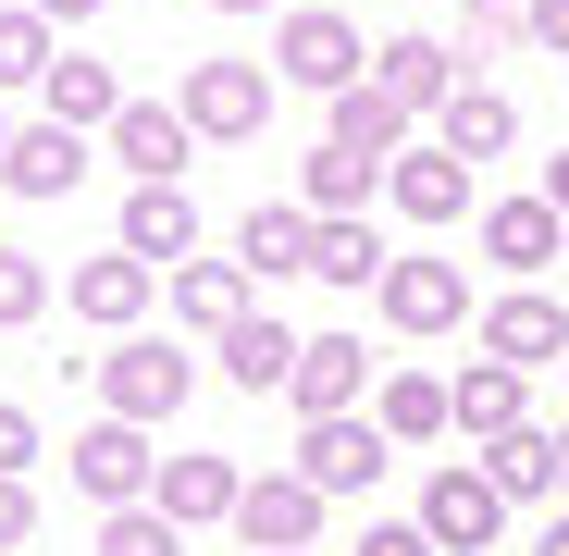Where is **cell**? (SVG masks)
<instances>
[{"mask_svg":"<svg viewBox=\"0 0 569 556\" xmlns=\"http://www.w3.org/2000/svg\"><path fill=\"white\" fill-rule=\"evenodd\" d=\"M186 396H199V358H186L173 334H112V358H100V408L112 421H149L161 433Z\"/></svg>","mask_w":569,"mask_h":556,"instance_id":"cell-1","label":"cell"},{"mask_svg":"<svg viewBox=\"0 0 569 556\" xmlns=\"http://www.w3.org/2000/svg\"><path fill=\"white\" fill-rule=\"evenodd\" d=\"M272 74H284V87H322V100H335V87H359V74H371V38L347 26V0H298V13H272Z\"/></svg>","mask_w":569,"mask_h":556,"instance_id":"cell-2","label":"cell"},{"mask_svg":"<svg viewBox=\"0 0 569 556\" xmlns=\"http://www.w3.org/2000/svg\"><path fill=\"white\" fill-rule=\"evenodd\" d=\"M508 519H520V507H508V483L483 471V457H433V483H421V532H433L446 556H483Z\"/></svg>","mask_w":569,"mask_h":556,"instance_id":"cell-3","label":"cell"},{"mask_svg":"<svg viewBox=\"0 0 569 556\" xmlns=\"http://www.w3.org/2000/svg\"><path fill=\"white\" fill-rule=\"evenodd\" d=\"M371 297H385V322L397 334H458V322H483V297H470V272L458 260H433V247H409V260H385V285H371Z\"/></svg>","mask_w":569,"mask_h":556,"instance_id":"cell-4","label":"cell"},{"mask_svg":"<svg viewBox=\"0 0 569 556\" xmlns=\"http://www.w3.org/2000/svg\"><path fill=\"white\" fill-rule=\"evenodd\" d=\"M385 199H397L421 235H446V223H483V199H470V161H458L446 137H409V149L385 161Z\"/></svg>","mask_w":569,"mask_h":556,"instance_id":"cell-5","label":"cell"},{"mask_svg":"<svg viewBox=\"0 0 569 556\" xmlns=\"http://www.w3.org/2000/svg\"><path fill=\"white\" fill-rule=\"evenodd\" d=\"M100 137H112L124 185H186V161H199V124H186V100H124Z\"/></svg>","mask_w":569,"mask_h":556,"instance_id":"cell-6","label":"cell"},{"mask_svg":"<svg viewBox=\"0 0 569 556\" xmlns=\"http://www.w3.org/2000/svg\"><path fill=\"white\" fill-rule=\"evenodd\" d=\"M62 457H74V483L100 495V507H149V483H161V457H149V421H112V408L87 421Z\"/></svg>","mask_w":569,"mask_h":556,"instance_id":"cell-7","label":"cell"},{"mask_svg":"<svg viewBox=\"0 0 569 556\" xmlns=\"http://www.w3.org/2000/svg\"><path fill=\"white\" fill-rule=\"evenodd\" d=\"M322 483L310 471H248V495H236V532L260 544V556H298V544H322Z\"/></svg>","mask_w":569,"mask_h":556,"instance_id":"cell-8","label":"cell"},{"mask_svg":"<svg viewBox=\"0 0 569 556\" xmlns=\"http://www.w3.org/2000/svg\"><path fill=\"white\" fill-rule=\"evenodd\" d=\"M470 235H483V260H508L520 285H545V260H569V211L545 199V185H532V199H483Z\"/></svg>","mask_w":569,"mask_h":556,"instance_id":"cell-9","label":"cell"},{"mask_svg":"<svg viewBox=\"0 0 569 556\" xmlns=\"http://www.w3.org/2000/svg\"><path fill=\"white\" fill-rule=\"evenodd\" d=\"M385 457H397V433H385V421H359V408L298 433V471H310L322 495H371V483H385Z\"/></svg>","mask_w":569,"mask_h":556,"instance_id":"cell-10","label":"cell"},{"mask_svg":"<svg viewBox=\"0 0 569 556\" xmlns=\"http://www.w3.org/2000/svg\"><path fill=\"white\" fill-rule=\"evenodd\" d=\"M483 358H508V371H545V358H569V310L545 297V285H508V297H483Z\"/></svg>","mask_w":569,"mask_h":556,"instance_id":"cell-11","label":"cell"},{"mask_svg":"<svg viewBox=\"0 0 569 556\" xmlns=\"http://www.w3.org/2000/svg\"><path fill=\"white\" fill-rule=\"evenodd\" d=\"M272 62H199V74H186V124H199V137H260L272 124Z\"/></svg>","mask_w":569,"mask_h":556,"instance_id":"cell-12","label":"cell"},{"mask_svg":"<svg viewBox=\"0 0 569 556\" xmlns=\"http://www.w3.org/2000/svg\"><path fill=\"white\" fill-rule=\"evenodd\" d=\"M371 396V346L359 334H310L298 346V384H284V408H298V421H347Z\"/></svg>","mask_w":569,"mask_h":556,"instance_id":"cell-13","label":"cell"},{"mask_svg":"<svg viewBox=\"0 0 569 556\" xmlns=\"http://www.w3.org/2000/svg\"><path fill=\"white\" fill-rule=\"evenodd\" d=\"M0 185H13V199H38V211H50V199H74V185H87V137H74V124H50V112H38V124H13V149H0Z\"/></svg>","mask_w":569,"mask_h":556,"instance_id":"cell-14","label":"cell"},{"mask_svg":"<svg viewBox=\"0 0 569 556\" xmlns=\"http://www.w3.org/2000/svg\"><path fill=\"white\" fill-rule=\"evenodd\" d=\"M371 74H385V87H397L409 112H446L458 87H470V62H458V38H433V26H409V38H385V50H371Z\"/></svg>","mask_w":569,"mask_h":556,"instance_id":"cell-15","label":"cell"},{"mask_svg":"<svg viewBox=\"0 0 569 556\" xmlns=\"http://www.w3.org/2000/svg\"><path fill=\"white\" fill-rule=\"evenodd\" d=\"M248 310H260V272H248V260H186V272H173V322H186V334L223 346Z\"/></svg>","mask_w":569,"mask_h":556,"instance_id":"cell-16","label":"cell"},{"mask_svg":"<svg viewBox=\"0 0 569 556\" xmlns=\"http://www.w3.org/2000/svg\"><path fill=\"white\" fill-rule=\"evenodd\" d=\"M149 285H161V260H137V247L87 260V272H74V322H100V334H149Z\"/></svg>","mask_w":569,"mask_h":556,"instance_id":"cell-17","label":"cell"},{"mask_svg":"<svg viewBox=\"0 0 569 556\" xmlns=\"http://www.w3.org/2000/svg\"><path fill=\"white\" fill-rule=\"evenodd\" d=\"M322 137H335V149H371V161H397V149L421 137V112L397 100L385 74H359V87H335V124H322Z\"/></svg>","mask_w":569,"mask_h":556,"instance_id":"cell-18","label":"cell"},{"mask_svg":"<svg viewBox=\"0 0 569 556\" xmlns=\"http://www.w3.org/2000/svg\"><path fill=\"white\" fill-rule=\"evenodd\" d=\"M124 247L161 260V272H186L199 260V199H186V185H124Z\"/></svg>","mask_w":569,"mask_h":556,"instance_id":"cell-19","label":"cell"},{"mask_svg":"<svg viewBox=\"0 0 569 556\" xmlns=\"http://www.w3.org/2000/svg\"><path fill=\"white\" fill-rule=\"evenodd\" d=\"M520 421H532V371L470 358V371H458V433H470V445H508Z\"/></svg>","mask_w":569,"mask_h":556,"instance_id":"cell-20","label":"cell"},{"mask_svg":"<svg viewBox=\"0 0 569 556\" xmlns=\"http://www.w3.org/2000/svg\"><path fill=\"white\" fill-rule=\"evenodd\" d=\"M236 495H248L236 457H161V483H149V507L186 519V532H199V519H236Z\"/></svg>","mask_w":569,"mask_h":556,"instance_id":"cell-21","label":"cell"},{"mask_svg":"<svg viewBox=\"0 0 569 556\" xmlns=\"http://www.w3.org/2000/svg\"><path fill=\"white\" fill-rule=\"evenodd\" d=\"M371 199H385V161H371V149H310L298 161V211H322V223H347V211H371Z\"/></svg>","mask_w":569,"mask_h":556,"instance_id":"cell-22","label":"cell"},{"mask_svg":"<svg viewBox=\"0 0 569 556\" xmlns=\"http://www.w3.org/2000/svg\"><path fill=\"white\" fill-rule=\"evenodd\" d=\"M211 358H223V384H236V396H284V384H298V334H284L272 310H248Z\"/></svg>","mask_w":569,"mask_h":556,"instance_id":"cell-23","label":"cell"},{"mask_svg":"<svg viewBox=\"0 0 569 556\" xmlns=\"http://www.w3.org/2000/svg\"><path fill=\"white\" fill-rule=\"evenodd\" d=\"M433 137H446L458 161H508V149H520V112H508V87H483V74H470L458 100L433 112Z\"/></svg>","mask_w":569,"mask_h":556,"instance_id":"cell-24","label":"cell"},{"mask_svg":"<svg viewBox=\"0 0 569 556\" xmlns=\"http://www.w3.org/2000/svg\"><path fill=\"white\" fill-rule=\"evenodd\" d=\"M310 223H322V211H298V199H272V211H236V260L260 272V285H272V272H310Z\"/></svg>","mask_w":569,"mask_h":556,"instance_id":"cell-25","label":"cell"},{"mask_svg":"<svg viewBox=\"0 0 569 556\" xmlns=\"http://www.w3.org/2000/svg\"><path fill=\"white\" fill-rule=\"evenodd\" d=\"M371 421H385L397 445H433V433H458V384H433V371H385Z\"/></svg>","mask_w":569,"mask_h":556,"instance_id":"cell-26","label":"cell"},{"mask_svg":"<svg viewBox=\"0 0 569 556\" xmlns=\"http://www.w3.org/2000/svg\"><path fill=\"white\" fill-rule=\"evenodd\" d=\"M38 112L87 137V124H112V112H124V87H112V62H87V50H62V62H50V87H38Z\"/></svg>","mask_w":569,"mask_h":556,"instance_id":"cell-27","label":"cell"},{"mask_svg":"<svg viewBox=\"0 0 569 556\" xmlns=\"http://www.w3.org/2000/svg\"><path fill=\"white\" fill-rule=\"evenodd\" d=\"M483 471L508 483V507H569V495H557V433H545V421H520L508 445H483Z\"/></svg>","mask_w":569,"mask_h":556,"instance_id":"cell-28","label":"cell"},{"mask_svg":"<svg viewBox=\"0 0 569 556\" xmlns=\"http://www.w3.org/2000/svg\"><path fill=\"white\" fill-rule=\"evenodd\" d=\"M50 38H62V26L38 13V0H0V87H50V62H62Z\"/></svg>","mask_w":569,"mask_h":556,"instance_id":"cell-29","label":"cell"},{"mask_svg":"<svg viewBox=\"0 0 569 556\" xmlns=\"http://www.w3.org/2000/svg\"><path fill=\"white\" fill-rule=\"evenodd\" d=\"M310 272H322V285H385V235H371L359 211L347 223H310Z\"/></svg>","mask_w":569,"mask_h":556,"instance_id":"cell-30","label":"cell"},{"mask_svg":"<svg viewBox=\"0 0 569 556\" xmlns=\"http://www.w3.org/2000/svg\"><path fill=\"white\" fill-rule=\"evenodd\" d=\"M100 556H186V519H161V507H100Z\"/></svg>","mask_w":569,"mask_h":556,"instance_id":"cell-31","label":"cell"},{"mask_svg":"<svg viewBox=\"0 0 569 556\" xmlns=\"http://www.w3.org/2000/svg\"><path fill=\"white\" fill-rule=\"evenodd\" d=\"M50 310V272L26 260V247H0V334H13V322H38Z\"/></svg>","mask_w":569,"mask_h":556,"instance_id":"cell-32","label":"cell"},{"mask_svg":"<svg viewBox=\"0 0 569 556\" xmlns=\"http://www.w3.org/2000/svg\"><path fill=\"white\" fill-rule=\"evenodd\" d=\"M26 457H38V408L0 396V483H26Z\"/></svg>","mask_w":569,"mask_h":556,"instance_id":"cell-33","label":"cell"},{"mask_svg":"<svg viewBox=\"0 0 569 556\" xmlns=\"http://www.w3.org/2000/svg\"><path fill=\"white\" fill-rule=\"evenodd\" d=\"M359 556H446L421 519H385V532H359Z\"/></svg>","mask_w":569,"mask_h":556,"instance_id":"cell-34","label":"cell"},{"mask_svg":"<svg viewBox=\"0 0 569 556\" xmlns=\"http://www.w3.org/2000/svg\"><path fill=\"white\" fill-rule=\"evenodd\" d=\"M13 544H38V495H26V483H0V556H13Z\"/></svg>","mask_w":569,"mask_h":556,"instance_id":"cell-35","label":"cell"},{"mask_svg":"<svg viewBox=\"0 0 569 556\" xmlns=\"http://www.w3.org/2000/svg\"><path fill=\"white\" fill-rule=\"evenodd\" d=\"M520 26H532V50H569V0H532Z\"/></svg>","mask_w":569,"mask_h":556,"instance_id":"cell-36","label":"cell"},{"mask_svg":"<svg viewBox=\"0 0 569 556\" xmlns=\"http://www.w3.org/2000/svg\"><path fill=\"white\" fill-rule=\"evenodd\" d=\"M532 556H569V507H545V532H532Z\"/></svg>","mask_w":569,"mask_h":556,"instance_id":"cell-37","label":"cell"},{"mask_svg":"<svg viewBox=\"0 0 569 556\" xmlns=\"http://www.w3.org/2000/svg\"><path fill=\"white\" fill-rule=\"evenodd\" d=\"M211 13H223V26H260V13H284V0H211Z\"/></svg>","mask_w":569,"mask_h":556,"instance_id":"cell-38","label":"cell"},{"mask_svg":"<svg viewBox=\"0 0 569 556\" xmlns=\"http://www.w3.org/2000/svg\"><path fill=\"white\" fill-rule=\"evenodd\" d=\"M532 185H545V199H557V211H569V149H557V161H545V173H532Z\"/></svg>","mask_w":569,"mask_h":556,"instance_id":"cell-39","label":"cell"},{"mask_svg":"<svg viewBox=\"0 0 569 556\" xmlns=\"http://www.w3.org/2000/svg\"><path fill=\"white\" fill-rule=\"evenodd\" d=\"M38 13H50V26H87V13H100V0H38Z\"/></svg>","mask_w":569,"mask_h":556,"instance_id":"cell-40","label":"cell"},{"mask_svg":"<svg viewBox=\"0 0 569 556\" xmlns=\"http://www.w3.org/2000/svg\"><path fill=\"white\" fill-rule=\"evenodd\" d=\"M557 495H569V421H557Z\"/></svg>","mask_w":569,"mask_h":556,"instance_id":"cell-41","label":"cell"},{"mask_svg":"<svg viewBox=\"0 0 569 556\" xmlns=\"http://www.w3.org/2000/svg\"><path fill=\"white\" fill-rule=\"evenodd\" d=\"M0 149H13V87H0Z\"/></svg>","mask_w":569,"mask_h":556,"instance_id":"cell-42","label":"cell"},{"mask_svg":"<svg viewBox=\"0 0 569 556\" xmlns=\"http://www.w3.org/2000/svg\"><path fill=\"white\" fill-rule=\"evenodd\" d=\"M496 13H532V0H496Z\"/></svg>","mask_w":569,"mask_h":556,"instance_id":"cell-43","label":"cell"},{"mask_svg":"<svg viewBox=\"0 0 569 556\" xmlns=\"http://www.w3.org/2000/svg\"><path fill=\"white\" fill-rule=\"evenodd\" d=\"M298 556H322V544H298Z\"/></svg>","mask_w":569,"mask_h":556,"instance_id":"cell-44","label":"cell"},{"mask_svg":"<svg viewBox=\"0 0 569 556\" xmlns=\"http://www.w3.org/2000/svg\"><path fill=\"white\" fill-rule=\"evenodd\" d=\"M557 371H569V358H557Z\"/></svg>","mask_w":569,"mask_h":556,"instance_id":"cell-45","label":"cell"}]
</instances>
